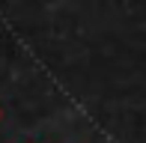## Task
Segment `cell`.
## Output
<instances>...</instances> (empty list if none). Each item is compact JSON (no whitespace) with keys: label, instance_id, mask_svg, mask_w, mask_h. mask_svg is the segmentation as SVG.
<instances>
[{"label":"cell","instance_id":"1","mask_svg":"<svg viewBox=\"0 0 146 143\" xmlns=\"http://www.w3.org/2000/svg\"><path fill=\"white\" fill-rule=\"evenodd\" d=\"M0 116H3V110H0Z\"/></svg>","mask_w":146,"mask_h":143}]
</instances>
